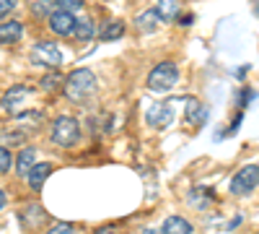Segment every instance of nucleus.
I'll list each match as a JSON object with an SVG mask.
<instances>
[{
	"label": "nucleus",
	"instance_id": "f257e3e1",
	"mask_svg": "<svg viewBox=\"0 0 259 234\" xmlns=\"http://www.w3.org/2000/svg\"><path fill=\"white\" fill-rule=\"evenodd\" d=\"M96 94V76L89 68H78L65 78V96L73 102H85Z\"/></svg>",
	"mask_w": 259,
	"mask_h": 234
},
{
	"label": "nucleus",
	"instance_id": "f03ea898",
	"mask_svg": "<svg viewBox=\"0 0 259 234\" xmlns=\"http://www.w3.org/2000/svg\"><path fill=\"white\" fill-rule=\"evenodd\" d=\"M177 81H179V65L171 60H163L148 73V89L153 94H166L177 86Z\"/></svg>",
	"mask_w": 259,
	"mask_h": 234
},
{
	"label": "nucleus",
	"instance_id": "7ed1b4c3",
	"mask_svg": "<svg viewBox=\"0 0 259 234\" xmlns=\"http://www.w3.org/2000/svg\"><path fill=\"white\" fill-rule=\"evenodd\" d=\"M78 138H80V125H78V120H73V117H57V120H55V125H52V141H55L57 146L70 148V146L78 143Z\"/></svg>",
	"mask_w": 259,
	"mask_h": 234
},
{
	"label": "nucleus",
	"instance_id": "20e7f679",
	"mask_svg": "<svg viewBox=\"0 0 259 234\" xmlns=\"http://www.w3.org/2000/svg\"><path fill=\"white\" fill-rule=\"evenodd\" d=\"M256 185H259V164H246L244 169H239L233 175L228 190L231 195H249Z\"/></svg>",
	"mask_w": 259,
	"mask_h": 234
},
{
	"label": "nucleus",
	"instance_id": "39448f33",
	"mask_svg": "<svg viewBox=\"0 0 259 234\" xmlns=\"http://www.w3.org/2000/svg\"><path fill=\"white\" fill-rule=\"evenodd\" d=\"M31 62L41 68H57L62 62V52L55 42H39L31 47Z\"/></svg>",
	"mask_w": 259,
	"mask_h": 234
},
{
	"label": "nucleus",
	"instance_id": "423d86ee",
	"mask_svg": "<svg viewBox=\"0 0 259 234\" xmlns=\"http://www.w3.org/2000/svg\"><path fill=\"white\" fill-rule=\"evenodd\" d=\"M75 26H78V18L73 16V11H55L50 16V29L57 34V37H70L75 34Z\"/></svg>",
	"mask_w": 259,
	"mask_h": 234
},
{
	"label": "nucleus",
	"instance_id": "0eeeda50",
	"mask_svg": "<svg viewBox=\"0 0 259 234\" xmlns=\"http://www.w3.org/2000/svg\"><path fill=\"white\" fill-rule=\"evenodd\" d=\"M145 120H148V125L150 127H168L171 125V120H174V112H171V107L168 104H153L148 112H145Z\"/></svg>",
	"mask_w": 259,
	"mask_h": 234
},
{
	"label": "nucleus",
	"instance_id": "6e6552de",
	"mask_svg": "<svg viewBox=\"0 0 259 234\" xmlns=\"http://www.w3.org/2000/svg\"><path fill=\"white\" fill-rule=\"evenodd\" d=\"M24 37V26L18 24V21H3V24H0V42H3V45H16V42Z\"/></svg>",
	"mask_w": 259,
	"mask_h": 234
},
{
	"label": "nucleus",
	"instance_id": "1a4fd4ad",
	"mask_svg": "<svg viewBox=\"0 0 259 234\" xmlns=\"http://www.w3.org/2000/svg\"><path fill=\"white\" fill-rule=\"evenodd\" d=\"M161 234H192V224L184 216H166Z\"/></svg>",
	"mask_w": 259,
	"mask_h": 234
},
{
	"label": "nucleus",
	"instance_id": "9d476101",
	"mask_svg": "<svg viewBox=\"0 0 259 234\" xmlns=\"http://www.w3.org/2000/svg\"><path fill=\"white\" fill-rule=\"evenodd\" d=\"M50 172H52V164H47V161H41V164H34V169L29 172V185H31V190H41V185L47 182V177H50Z\"/></svg>",
	"mask_w": 259,
	"mask_h": 234
},
{
	"label": "nucleus",
	"instance_id": "9b49d317",
	"mask_svg": "<svg viewBox=\"0 0 259 234\" xmlns=\"http://www.w3.org/2000/svg\"><path fill=\"white\" fill-rule=\"evenodd\" d=\"M26 96H29V89H26V86H11V89L6 91V96H3V110H6V112H13Z\"/></svg>",
	"mask_w": 259,
	"mask_h": 234
},
{
	"label": "nucleus",
	"instance_id": "f8f14e48",
	"mask_svg": "<svg viewBox=\"0 0 259 234\" xmlns=\"http://www.w3.org/2000/svg\"><path fill=\"white\" fill-rule=\"evenodd\" d=\"M158 21H161V16L156 13V8H150V11H143V13H140V16L135 18V26H138L140 31L150 34V31H156Z\"/></svg>",
	"mask_w": 259,
	"mask_h": 234
},
{
	"label": "nucleus",
	"instance_id": "ddd939ff",
	"mask_svg": "<svg viewBox=\"0 0 259 234\" xmlns=\"http://www.w3.org/2000/svg\"><path fill=\"white\" fill-rule=\"evenodd\" d=\"M34 164H36V151H34V148H24V151L18 154L16 172H18V175H24V177H29V172L34 169Z\"/></svg>",
	"mask_w": 259,
	"mask_h": 234
},
{
	"label": "nucleus",
	"instance_id": "4468645a",
	"mask_svg": "<svg viewBox=\"0 0 259 234\" xmlns=\"http://www.w3.org/2000/svg\"><path fill=\"white\" fill-rule=\"evenodd\" d=\"M75 37L80 39V42H89V39H94L96 37V24H94V18H78V26H75Z\"/></svg>",
	"mask_w": 259,
	"mask_h": 234
},
{
	"label": "nucleus",
	"instance_id": "2eb2a0df",
	"mask_svg": "<svg viewBox=\"0 0 259 234\" xmlns=\"http://www.w3.org/2000/svg\"><path fill=\"white\" fill-rule=\"evenodd\" d=\"M177 11V0H156V13L161 16V21H174Z\"/></svg>",
	"mask_w": 259,
	"mask_h": 234
},
{
	"label": "nucleus",
	"instance_id": "dca6fc26",
	"mask_svg": "<svg viewBox=\"0 0 259 234\" xmlns=\"http://www.w3.org/2000/svg\"><path fill=\"white\" fill-rule=\"evenodd\" d=\"M122 34H124V24H122V21H109L106 29L101 31V39L104 42H112V39H119Z\"/></svg>",
	"mask_w": 259,
	"mask_h": 234
},
{
	"label": "nucleus",
	"instance_id": "f3484780",
	"mask_svg": "<svg viewBox=\"0 0 259 234\" xmlns=\"http://www.w3.org/2000/svg\"><path fill=\"white\" fill-rule=\"evenodd\" d=\"M52 6H57V0H34V3H31V13H34L36 18H41V16H52V13H55Z\"/></svg>",
	"mask_w": 259,
	"mask_h": 234
},
{
	"label": "nucleus",
	"instance_id": "a211bd4d",
	"mask_svg": "<svg viewBox=\"0 0 259 234\" xmlns=\"http://www.w3.org/2000/svg\"><path fill=\"white\" fill-rule=\"evenodd\" d=\"M11 164H13L11 151H8V146H3V148H0V175H8L11 172Z\"/></svg>",
	"mask_w": 259,
	"mask_h": 234
},
{
	"label": "nucleus",
	"instance_id": "6ab92c4d",
	"mask_svg": "<svg viewBox=\"0 0 259 234\" xmlns=\"http://www.w3.org/2000/svg\"><path fill=\"white\" fill-rule=\"evenodd\" d=\"M83 3H85V0H57V8H62V11H78V8H83Z\"/></svg>",
	"mask_w": 259,
	"mask_h": 234
},
{
	"label": "nucleus",
	"instance_id": "aec40b11",
	"mask_svg": "<svg viewBox=\"0 0 259 234\" xmlns=\"http://www.w3.org/2000/svg\"><path fill=\"white\" fill-rule=\"evenodd\" d=\"M47 234H75V229H73L70 224H55Z\"/></svg>",
	"mask_w": 259,
	"mask_h": 234
},
{
	"label": "nucleus",
	"instance_id": "412c9836",
	"mask_svg": "<svg viewBox=\"0 0 259 234\" xmlns=\"http://www.w3.org/2000/svg\"><path fill=\"white\" fill-rule=\"evenodd\" d=\"M13 6H16V0H0V16H8L11 11H13Z\"/></svg>",
	"mask_w": 259,
	"mask_h": 234
},
{
	"label": "nucleus",
	"instance_id": "4be33fe9",
	"mask_svg": "<svg viewBox=\"0 0 259 234\" xmlns=\"http://www.w3.org/2000/svg\"><path fill=\"white\" fill-rule=\"evenodd\" d=\"M57 81H60V78H57L55 73H52V76H47L45 81H41V89H55V86H57Z\"/></svg>",
	"mask_w": 259,
	"mask_h": 234
},
{
	"label": "nucleus",
	"instance_id": "5701e85b",
	"mask_svg": "<svg viewBox=\"0 0 259 234\" xmlns=\"http://www.w3.org/2000/svg\"><path fill=\"white\" fill-rule=\"evenodd\" d=\"M94 234H117V231H114L112 226H101V229H96Z\"/></svg>",
	"mask_w": 259,
	"mask_h": 234
},
{
	"label": "nucleus",
	"instance_id": "b1692460",
	"mask_svg": "<svg viewBox=\"0 0 259 234\" xmlns=\"http://www.w3.org/2000/svg\"><path fill=\"white\" fill-rule=\"evenodd\" d=\"M6 203H8V193H6V190H0V206L6 208Z\"/></svg>",
	"mask_w": 259,
	"mask_h": 234
},
{
	"label": "nucleus",
	"instance_id": "393cba45",
	"mask_svg": "<svg viewBox=\"0 0 259 234\" xmlns=\"http://www.w3.org/2000/svg\"><path fill=\"white\" fill-rule=\"evenodd\" d=\"M143 234H158L156 229H143Z\"/></svg>",
	"mask_w": 259,
	"mask_h": 234
}]
</instances>
